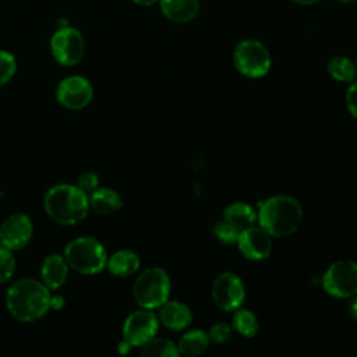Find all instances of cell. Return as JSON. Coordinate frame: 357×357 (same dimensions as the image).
Segmentation results:
<instances>
[{
  "mask_svg": "<svg viewBox=\"0 0 357 357\" xmlns=\"http://www.w3.org/2000/svg\"><path fill=\"white\" fill-rule=\"evenodd\" d=\"M50 289L42 280L24 278L15 280L7 290L6 305L13 318L20 322L40 319L50 310Z\"/></svg>",
  "mask_w": 357,
  "mask_h": 357,
  "instance_id": "6da1fadb",
  "label": "cell"
},
{
  "mask_svg": "<svg viewBox=\"0 0 357 357\" xmlns=\"http://www.w3.org/2000/svg\"><path fill=\"white\" fill-rule=\"evenodd\" d=\"M43 208L53 222L74 226L86 218L89 199L75 184H56L46 191Z\"/></svg>",
  "mask_w": 357,
  "mask_h": 357,
  "instance_id": "7a4b0ae2",
  "label": "cell"
},
{
  "mask_svg": "<svg viewBox=\"0 0 357 357\" xmlns=\"http://www.w3.org/2000/svg\"><path fill=\"white\" fill-rule=\"evenodd\" d=\"M303 220V208L291 195H273L258 211L259 226L272 237L293 234Z\"/></svg>",
  "mask_w": 357,
  "mask_h": 357,
  "instance_id": "3957f363",
  "label": "cell"
},
{
  "mask_svg": "<svg viewBox=\"0 0 357 357\" xmlns=\"http://www.w3.org/2000/svg\"><path fill=\"white\" fill-rule=\"evenodd\" d=\"M68 266L81 275H96L106 268L107 252L103 244L89 236L71 240L64 248Z\"/></svg>",
  "mask_w": 357,
  "mask_h": 357,
  "instance_id": "277c9868",
  "label": "cell"
},
{
  "mask_svg": "<svg viewBox=\"0 0 357 357\" xmlns=\"http://www.w3.org/2000/svg\"><path fill=\"white\" fill-rule=\"evenodd\" d=\"M132 296L141 308H159L170 296V278L167 272L159 266L142 271L134 282Z\"/></svg>",
  "mask_w": 357,
  "mask_h": 357,
  "instance_id": "5b68a950",
  "label": "cell"
},
{
  "mask_svg": "<svg viewBox=\"0 0 357 357\" xmlns=\"http://www.w3.org/2000/svg\"><path fill=\"white\" fill-rule=\"evenodd\" d=\"M236 70L248 78H261L271 70V53L266 46L257 39H244L233 50Z\"/></svg>",
  "mask_w": 357,
  "mask_h": 357,
  "instance_id": "8992f818",
  "label": "cell"
},
{
  "mask_svg": "<svg viewBox=\"0 0 357 357\" xmlns=\"http://www.w3.org/2000/svg\"><path fill=\"white\" fill-rule=\"evenodd\" d=\"M322 287L337 298L357 294V262L343 259L329 265L322 276Z\"/></svg>",
  "mask_w": 357,
  "mask_h": 357,
  "instance_id": "52a82bcc",
  "label": "cell"
},
{
  "mask_svg": "<svg viewBox=\"0 0 357 357\" xmlns=\"http://www.w3.org/2000/svg\"><path fill=\"white\" fill-rule=\"evenodd\" d=\"M50 52L60 66L71 67L78 64L85 53V40L82 33L71 26L57 29L50 39Z\"/></svg>",
  "mask_w": 357,
  "mask_h": 357,
  "instance_id": "ba28073f",
  "label": "cell"
},
{
  "mask_svg": "<svg viewBox=\"0 0 357 357\" xmlns=\"http://www.w3.org/2000/svg\"><path fill=\"white\" fill-rule=\"evenodd\" d=\"M213 303L223 311L231 312L241 307L245 298V289L241 278L233 272L220 273L211 289Z\"/></svg>",
  "mask_w": 357,
  "mask_h": 357,
  "instance_id": "9c48e42d",
  "label": "cell"
},
{
  "mask_svg": "<svg viewBox=\"0 0 357 357\" xmlns=\"http://www.w3.org/2000/svg\"><path fill=\"white\" fill-rule=\"evenodd\" d=\"M159 329V318L152 310L141 308L131 312L123 324V339L132 347L144 346L153 339Z\"/></svg>",
  "mask_w": 357,
  "mask_h": 357,
  "instance_id": "30bf717a",
  "label": "cell"
},
{
  "mask_svg": "<svg viewBox=\"0 0 357 357\" xmlns=\"http://www.w3.org/2000/svg\"><path fill=\"white\" fill-rule=\"evenodd\" d=\"M57 102L70 110L86 107L93 98V86L82 75H70L63 78L56 89Z\"/></svg>",
  "mask_w": 357,
  "mask_h": 357,
  "instance_id": "8fae6325",
  "label": "cell"
},
{
  "mask_svg": "<svg viewBox=\"0 0 357 357\" xmlns=\"http://www.w3.org/2000/svg\"><path fill=\"white\" fill-rule=\"evenodd\" d=\"M33 223L25 213H13L0 226V244L11 251L24 248L32 238Z\"/></svg>",
  "mask_w": 357,
  "mask_h": 357,
  "instance_id": "7c38bea8",
  "label": "cell"
},
{
  "mask_svg": "<svg viewBox=\"0 0 357 357\" xmlns=\"http://www.w3.org/2000/svg\"><path fill=\"white\" fill-rule=\"evenodd\" d=\"M236 244L240 252L251 261L266 259L272 252V236L255 225L240 230Z\"/></svg>",
  "mask_w": 357,
  "mask_h": 357,
  "instance_id": "4fadbf2b",
  "label": "cell"
},
{
  "mask_svg": "<svg viewBox=\"0 0 357 357\" xmlns=\"http://www.w3.org/2000/svg\"><path fill=\"white\" fill-rule=\"evenodd\" d=\"M159 322L170 331H183L192 322V312L184 303L167 300L159 307Z\"/></svg>",
  "mask_w": 357,
  "mask_h": 357,
  "instance_id": "5bb4252c",
  "label": "cell"
},
{
  "mask_svg": "<svg viewBox=\"0 0 357 357\" xmlns=\"http://www.w3.org/2000/svg\"><path fill=\"white\" fill-rule=\"evenodd\" d=\"M68 264L64 255L50 254L47 255L40 265V280L50 290L60 289L68 276Z\"/></svg>",
  "mask_w": 357,
  "mask_h": 357,
  "instance_id": "9a60e30c",
  "label": "cell"
},
{
  "mask_svg": "<svg viewBox=\"0 0 357 357\" xmlns=\"http://www.w3.org/2000/svg\"><path fill=\"white\" fill-rule=\"evenodd\" d=\"M162 14L173 22L192 21L199 13V0H159Z\"/></svg>",
  "mask_w": 357,
  "mask_h": 357,
  "instance_id": "2e32d148",
  "label": "cell"
},
{
  "mask_svg": "<svg viewBox=\"0 0 357 357\" xmlns=\"http://www.w3.org/2000/svg\"><path fill=\"white\" fill-rule=\"evenodd\" d=\"M141 265V259L137 252L131 250H119L107 257V271L119 278H128L134 275Z\"/></svg>",
  "mask_w": 357,
  "mask_h": 357,
  "instance_id": "e0dca14e",
  "label": "cell"
},
{
  "mask_svg": "<svg viewBox=\"0 0 357 357\" xmlns=\"http://www.w3.org/2000/svg\"><path fill=\"white\" fill-rule=\"evenodd\" d=\"M88 199L89 208L98 215H112L123 205L120 194L109 187H98Z\"/></svg>",
  "mask_w": 357,
  "mask_h": 357,
  "instance_id": "ac0fdd59",
  "label": "cell"
},
{
  "mask_svg": "<svg viewBox=\"0 0 357 357\" xmlns=\"http://www.w3.org/2000/svg\"><path fill=\"white\" fill-rule=\"evenodd\" d=\"M223 220L233 225L236 229L243 230L254 226L258 220V212L245 202H233L223 211Z\"/></svg>",
  "mask_w": 357,
  "mask_h": 357,
  "instance_id": "d6986e66",
  "label": "cell"
},
{
  "mask_svg": "<svg viewBox=\"0 0 357 357\" xmlns=\"http://www.w3.org/2000/svg\"><path fill=\"white\" fill-rule=\"evenodd\" d=\"M209 346V337L208 333L201 329H194L187 333H184L177 344L178 354L181 356H199L204 353Z\"/></svg>",
  "mask_w": 357,
  "mask_h": 357,
  "instance_id": "ffe728a7",
  "label": "cell"
},
{
  "mask_svg": "<svg viewBox=\"0 0 357 357\" xmlns=\"http://www.w3.org/2000/svg\"><path fill=\"white\" fill-rule=\"evenodd\" d=\"M328 73L339 82H353L357 75L356 64L346 56L332 57L328 63Z\"/></svg>",
  "mask_w": 357,
  "mask_h": 357,
  "instance_id": "44dd1931",
  "label": "cell"
},
{
  "mask_svg": "<svg viewBox=\"0 0 357 357\" xmlns=\"http://www.w3.org/2000/svg\"><path fill=\"white\" fill-rule=\"evenodd\" d=\"M231 325L244 337H254L259 331V324L255 314L241 307L234 311Z\"/></svg>",
  "mask_w": 357,
  "mask_h": 357,
  "instance_id": "7402d4cb",
  "label": "cell"
},
{
  "mask_svg": "<svg viewBox=\"0 0 357 357\" xmlns=\"http://www.w3.org/2000/svg\"><path fill=\"white\" fill-rule=\"evenodd\" d=\"M141 356H146V357H177L180 354H178V350H177V344H174L170 339L153 337L142 346Z\"/></svg>",
  "mask_w": 357,
  "mask_h": 357,
  "instance_id": "603a6c76",
  "label": "cell"
},
{
  "mask_svg": "<svg viewBox=\"0 0 357 357\" xmlns=\"http://www.w3.org/2000/svg\"><path fill=\"white\" fill-rule=\"evenodd\" d=\"M15 271V258L13 255V251L0 247V284L8 282Z\"/></svg>",
  "mask_w": 357,
  "mask_h": 357,
  "instance_id": "cb8c5ba5",
  "label": "cell"
},
{
  "mask_svg": "<svg viewBox=\"0 0 357 357\" xmlns=\"http://www.w3.org/2000/svg\"><path fill=\"white\" fill-rule=\"evenodd\" d=\"M17 71V60L7 50H0V86L7 84Z\"/></svg>",
  "mask_w": 357,
  "mask_h": 357,
  "instance_id": "d4e9b609",
  "label": "cell"
},
{
  "mask_svg": "<svg viewBox=\"0 0 357 357\" xmlns=\"http://www.w3.org/2000/svg\"><path fill=\"white\" fill-rule=\"evenodd\" d=\"M238 233L240 230L226 220H220L213 226L215 237L223 244H234L237 241Z\"/></svg>",
  "mask_w": 357,
  "mask_h": 357,
  "instance_id": "484cf974",
  "label": "cell"
},
{
  "mask_svg": "<svg viewBox=\"0 0 357 357\" xmlns=\"http://www.w3.org/2000/svg\"><path fill=\"white\" fill-rule=\"evenodd\" d=\"M231 326L227 322H216L208 331V337L213 343H225L231 337Z\"/></svg>",
  "mask_w": 357,
  "mask_h": 357,
  "instance_id": "4316f807",
  "label": "cell"
},
{
  "mask_svg": "<svg viewBox=\"0 0 357 357\" xmlns=\"http://www.w3.org/2000/svg\"><path fill=\"white\" fill-rule=\"evenodd\" d=\"M75 185L89 197L99 187V177L95 172H85L77 178Z\"/></svg>",
  "mask_w": 357,
  "mask_h": 357,
  "instance_id": "83f0119b",
  "label": "cell"
},
{
  "mask_svg": "<svg viewBox=\"0 0 357 357\" xmlns=\"http://www.w3.org/2000/svg\"><path fill=\"white\" fill-rule=\"evenodd\" d=\"M344 102L349 113L357 119V81L356 79L350 82V86L347 88L344 95Z\"/></svg>",
  "mask_w": 357,
  "mask_h": 357,
  "instance_id": "f1b7e54d",
  "label": "cell"
},
{
  "mask_svg": "<svg viewBox=\"0 0 357 357\" xmlns=\"http://www.w3.org/2000/svg\"><path fill=\"white\" fill-rule=\"evenodd\" d=\"M64 307V298L61 296H52L50 298V308H54V310H60Z\"/></svg>",
  "mask_w": 357,
  "mask_h": 357,
  "instance_id": "f546056e",
  "label": "cell"
},
{
  "mask_svg": "<svg viewBox=\"0 0 357 357\" xmlns=\"http://www.w3.org/2000/svg\"><path fill=\"white\" fill-rule=\"evenodd\" d=\"M131 347H132V346H131L127 340L123 339V340L119 343V346H117V351H119L120 354H127Z\"/></svg>",
  "mask_w": 357,
  "mask_h": 357,
  "instance_id": "4dcf8cb0",
  "label": "cell"
},
{
  "mask_svg": "<svg viewBox=\"0 0 357 357\" xmlns=\"http://www.w3.org/2000/svg\"><path fill=\"white\" fill-rule=\"evenodd\" d=\"M350 314L353 315V318L357 321V297L351 301V305H350Z\"/></svg>",
  "mask_w": 357,
  "mask_h": 357,
  "instance_id": "1f68e13d",
  "label": "cell"
},
{
  "mask_svg": "<svg viewBox=\"0 0 357 357\" xmlns=\"http://www.w3.org/2000/svg\"><path fill=\"white\" fill-rule=\"evenodd\" d=\"M291 1L296 3V4H300V6H311V4H315L321 0H291Z\"/></svg>",
  "mask_w": 357,
  "mask_h": 357,
  "instance_id": "d6a6232c",
  "label": "cell"
},
{
  "mask_svg": "<svg viewBox=\"0 0 357 357\" xmlns=\"http://www.w3.org/2000/svg\"><path fill=\"white\" fill-rule=\"evenodd\" d=\"M135 4H139V6H152L155 3H158L159 0H132Z\"/></svg>",
  "mask_w": 357,
  "mask_h": 357,
  "instance_id": "836d02e7",
  "label": "cell"
},
{
  "mask_svg": "<svg viewBox=\"0 0 357 357\" xmlns=\"http://www.w3.org/2000/svg\"><path fill=\"white\" fill-rule=\"evenodd\" d=\"M337 1H342V3H351V1H354V0H337Z\"/></svg>",
  "mask_w": 357,
  "mask_h": 357,
  "instance_id": "e575fe53",
  "label": "cell"
},
{
  "mask_svg": "<svg viewBox=\"0 0 357 357\" xmlns=\"http://www.w3.org/2000/svg\"><path fill=\"white\" fill-rule=\"evenodd\" d=\"M354 64H356V70H357V60H356V63H354Z\"/></svg>",
  "mask_w": 357,
  "mask_h": 357,
  "instance_id": "d590c367",
  "label": "cell"
}]
</instances>
